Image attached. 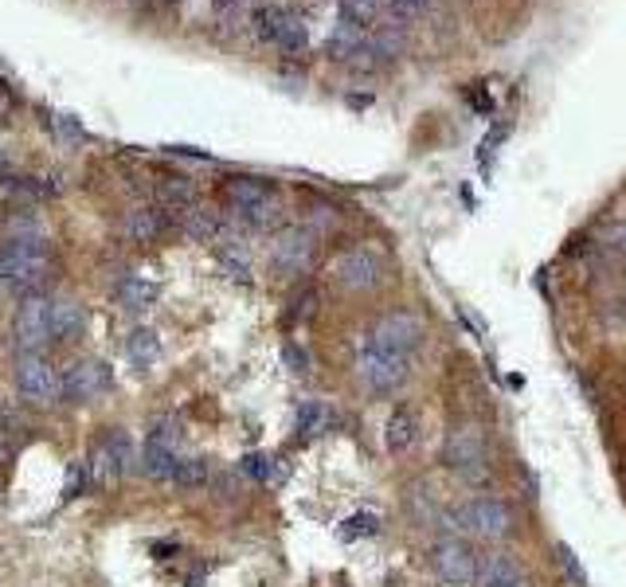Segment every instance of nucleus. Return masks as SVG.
Segmentation results:
<instances>
[{
  "instance_id": "1",
  "label": "nucleus",
  "mask_w": 626,
  "mask_h": 587,
  "mask_svg": "<svg viewBox=\"0 0 626 587\" xmlns=\"http://www.w3.org/2000/svg\"><path fill=\"white\" fill-rule=\"evenodd\" d=\"M220 196H224L227 212L239 227L270 231V227L282 224V196L259 177H227Z\"/></svg>"
},
{
  "instance_id": "2",
  "label": "nucleus",
  "mask_w": 626,
  "mask_h": 587,
  "mask_svg": "<svg viewBox=\"0 0 626 587\" xmlns=\"http://www.w3.org/2000/svg\"><path fill=\"white\" fill-rule=\"evenodd\" d=\"M450 521L454 537H478V541H505L513 529H517V513L497 501V497H470L466 505H458L454 513H443V525Z\"/></svg>"
},
{
  "instance_id": "3",
  "label": "nucleus",
  "mask_w": 626,
  "mask_h": 587,
  "mask_svg": "<svg viewBox=\"0 0 626 587\" xmlns=\"http://www.w3.org/2000/svg\"><path fill=\"white\" fill-rule=\"evenodd\" d=\"M357 376L364 380L368 392L392 396V392H400L403 384H407V376H411V357H403L396 349H384L380 341L364 337L357 349Z\"/></svg>"
},
{
  "instance_id": "4",
  "label": "nucleus",
  "mask_w": 626,
  "mask_h": 587,
  "mask_svg": "<svg viewBox=\"0 0 626 587\" xmlns=\"http://www.w3.org/2000/svg\"><path fill=\"white\" fill-rule=\"evenodd\" d=\"M47 243L40 239H8L0 247V286L4 290H32L36 294V282L47 274Z\"/></svg>"
},
{
  "instance_id": "5",
  "label": "nucleus",
  "mask_w": 626,
  "mask_h": 587,
  "mask_svg": "<svg viewBox=\"0 0 626 587\" xmlns=\"http://www.w3.org/2000/svg\"><path fill=\"white\" fill-rule=\"evenodd\" d=\"M251 28H255V36H259L263 44H270L274 51H282V55H302V51L310 47L306 24H302L294 12L278 8V4L255 8V12H251Z\"/></svg>"
},
{
  "instance_id": "6",
  "label": "nucleus",
  "mask_w": 626,
  "mask_h": 587,
  "mask_svg": "<svg viewBox=\"0 0 626 587\" xmlns=\"http://www.w3.org/2000/svg\"><path fill=\"white\" fill-rule=\"evenodd\" d=\"M329 278L333 286H341L345 294H364V290H376L380 278H384V259L376 247L357 243L349 251H341L333 263H329Z\"/></svg>"
},
{
  "instance_id": "7",
  "label": "nucleus",
  "mask_w": 626,
  "mask_h": 587,
  "mask_svg": "<svg viewBox=\"0 0 626 587\" xmlns=\"http://www.w3.org/2000/svg\"><path fill=\"white\" fill-rule=\"evenodd\" d=\"M443 462L462 478V482H478L486 478V435L478 423H458L447 431V443H443Z\"/></svg>"
},
{
  "instance_id": "8",
  "label": "nucleus",
  "mask_w": 626,
  "mask_h": 587,
  "mask_svg": "<svg viewBox=\"0 0 626 587\" xmlns=\"http://www.w3.org/2000/svg\"><path fill=\"white\" fill-rule=\"evenodd\" d=\"M431 572L447 587H470L482 572V560L466 537H443L431 548Z\"/></svg>"
},
{
  "instance_id": "9",
  "label": "nucleus",
  "mask_w": 626,
  "mask_h": 587,
  "mask_svg": "<svg viewBox=\"0 0 626 587\" xmlns=\"http://www.w3.org/2000/svg\"><path fill=\"white\" fill-rule=\"evenodd\" d=\"M12 380H16V392H20L24 404L47 407L63 396V380H59V372H55L40 353H20Z\"/></svg>"
},
{
  "instance_id": "10",
  "label": "nucleus",
  "mask_w": 626,
  "mask_h": 587,
  "mask_svg": "<svg viewBox=\"0 0 626 587\" xmlns=\"http://www.w3.org/2000/svg\"><path fill=\"white\" fill-rule=\"evenodd\" d=\"M12 337L24 353H40L51 337V298L44 294H28L20 306H16V317H12Z\"/></svg>"
},
{
  "instance_id": "11",
  "label": "nucleus",
  "mask_w": 626,
  "mask_h": 587,
  "mask_svg": "<svg viewBox=\"0 0 626 587\" xmlns=\"http://www.w3.org/2000/svg\"><path fill=\"white\" fill-rule=\"evenodd\" d=\"M313 231L310 227H286L274 243H270V271L278 278H298L310 271L313 263Z\"/></svg>"
},
{
  "instance_id": "12",
  "label": "nucleus",
  "mask_w": 626,
  "mask_h": 587,
  "mask_svg": "<svg viewBox=\"0 0 626 587\" xmlns=\"http://www.w3.org/2000/svg\"><path fill=\"white\" fill-rule=\"evenodd\" d=\"M87 466L94 482H114V478L130 474V470H134V443H130V435L118 431V427L106 431V435L94 443Z\"/></svg>"
},
{
  "instance_id": "13",
  "label": "nucleus",
  "mask_w": 626,
  "mask_h": 587,
  "mask_svg": "<svg viewBox=\"0 0 626 587\" xmlns=\"http://www.w3.org/2000/svg\"><path fill=\"white\" fill-rule=\"evenodd\" d=\"M423 333H427V325H423V317L415 314V310H392V314H384L372 325L368 337L380 341L384 349H396L403 357H411L423 345Z\"/></svg>"
},
{
  "instance_id": "14",
  "label": "nucleus",
  "mask_w": 626,
  "mask_h": 587,
  "mask_svg": "<svg viewBox=\"0 0 626 587\" xmlns=\"http://www.w3.org/2000/svg\"><path fill=\"white\" fill-rule=\"evenodd\" d=\"M177 419H161V423H153V431H149V443H145V451H141V470L149 474V478H157V482H173V474H177Z\"/></svg>"
},
{
  "instance_id": "15",
  "label": "nucleus",
  "mask_w": 626,
  "mask_h": 587,
  "mask_svg": "<svg viewBox=\"0 0 626 587\" xmlns=\"http://www.w3.org/2000/svg\"><path fill=\"white\" fill-rule=\"evenodd\" d=\"M110 384H114V376L102 361H79L63 372V396L75 404H87L94 396L110 392Z\"/></svg>"
},
{
  "instance_id": "16",
  "label": "nucleus",
  "mask_w": 626,
  "mask_h": 587,
  "mask_svg": "<svg viewBox=\"0 0 626 587\" xmlns=\"http://www.w3.org/2000/svg\"><path fill=\"white\" fill-rule=\"evenodd\" d=\"M478 580H482V587H533L529 568L513 552H490V556H482Z\"/></svg>"
},
{
  "instance_id": "17",
  "label": "nucleus",
  "mask_w": 626,
  "mask_h": 587,
  "mask_svg": "<svg viewBox=\"0 0 626 587\" xmlns=\"http://www.w3.org/2000/svg\"><path fill=\"white\" fill-rule=\"evenodd\" d=\"M169 216H165V208L157 204V208H130L126 212V220H122V235L137 243V247H149V243H157L161 239V231H169Z\"/></svg>"
},
{
  "instance_id": "18",
  "label": "nucleus",
  "mask_w": 626,
  "mask_h": 587,
  "mask_svg": "<svg viewBox=\"0 0 626 587\" xmlns=\"http://www.w3.org/2000/svg\"><path fill=\"white\" fill-rule=\"evenodd\" d=\"M419 443V415L411 407H392V415L384 419V447L392 454H407Z\"/></svg>"
},
{
  "instance_id": "19",
  "label": "nucleus",
  "mask_w": 626,
  "mask_h": 587,
  "mask_svg": "<svg viewBox=\"0 0 626 587\" xmlns=\"http://www.w3.org/2000/svg\"><path fill=\"white\" fill-rule=\"evenodd\" d=\"M196 196H200V188H196L192 177H184V173H169V177L157 181V204H161L165 212H184V208H192Z\"/></svg>"
},
{
  "instance_id": "20",
  "label": "nucleus",
  "mask_w": 626,
  "mask_h": 587,
  "mask_svg": "<svg viewBox=\"0 0 626 587\" xmlns=\"http://www.w3.org/2000/svg\"><path fill=\"white\" fill-rule=\"evenodd\" d=\"M83 333V306L71 298H51V337L71 341Z\"/></svg>"
},
{
  "instance_id": "21",
  "label": "nucleus",
  "mask_w": 626,
  "mask_h": 587,
  "mask_svg": "<svg viewBox=\"0 0 626 587\" xmlns=\"http://www.w3.org/2000/svg\"><path fill=\"white\" fill-rule=\"evenodd\" d=\"M114 298H118V306H126V310H149V306L157 302V282H149V278H141V274H126V278L114 286Z\"/></svg>"
},
{
  "instance_id": "22",
  "label": "nucleus",
  "mask_w": 626,
  "mask_h": 587,
  "mask_svg": "<svg viewBox=\"0 0 626 587\" xmlns=\"http://www.w3.org/2000/svg\"><path fill=\"white\" fill-rule=\"evenodd\" d=\"M364 40H368V28H357V24L341 20V24L333 28V36H329V59H337V63H353V55L364 47Z\"/></svg>"
},
{
  "instance_id": "23",
  "label": "nucleus",
  "mask_w": 626,
  "mask_h": 587,
  "mask_svg": "<svg viewBox=\"0 0 626 587\" xmlns=\"http://www.w3.org/2000/svg\"><path fill=\"white\" fill-rule=\"evenodd\" d=\"M333 419H337V415H333V407L325 404V400H306V404H298V411H294V423H298V435H302V439L321 435Z\"/></svg>"
},
{
  "instance_id": "24",
  "label": "nucleus",
  "mask_w": 626,
  "mask_h": 587,
  "mask_svg": "<svg viewBox=\"0 0 626 587\" xmlns=\"http://www.w3.org/2000/svg\"><path fill=\"white\" fill-rule=\"evenodd\" d=\"M126 357L137 364V368H149V364L161 357V337L153 329H134L126 337Z\"/></svg>"
},
{
  "instance_id": "25",
  "label": "nucleus",
  "mask_w": 626,
  "mask_h": 587,
  "mask_svg": "<svg viewBox=\"0 0 626 587\" xmlns=\"http://www.w3.org/2000/svg\"><path fill=\"white\" fill-rule=\"evenodd\" d=\"M220 267H224L235 282H247L251 278V255H247V247L231 235V239H220Z\"/></svg>"
},
{
  "instance_id": "26",
  "label": "nucleus",
  "mask_w": 626,
  "mask_h": 587,
  "mask_svg": "<svg viewBox=\"0 0 626 587\" xmlns=\"http://www.w3.org/2000/svg\"><path fill=\"white\" fill-rule=\"evenodd\" d=\"M47 126H51L55 141H63V149H75V145H83V141H87V130H83L71 114H51V118H47Z\"/></svg>"
},
{
  "instance_id": "27",
  "label": "nucleus",
  "mask_w": 626,
  "mask_h": 587,
  "mask_svg": "<svg viewBox=\"0 0 626 587\" xmlns=\"http://www.w3.org/2000/svg\"><path fill=\"white\" fill-rule=\"evenodd\" d=\"M173 482L184 490H196V486H208V462L204 458H180Z\"/></svg>"
},
{
  "instance_id": "28",
  "label": "nucleus",
  "mask_w": 626,
  "mask_h": 587,
  "mask_svg": "<svg viewBox=\"0 0 626 587\" xmlns=\"http://www.w3.org/2000/svg\"><path fill=\"white\" fill-rule=\"evenodd\" d=\"M599 247L607 255H615V259H626V220H615V224L603 227L599 231Z\"/></svg>"
},
{
  "instance_id": "29",
  "label": "nucleus",
  "mask_w": 626,
  "mask_h": 587,
  "mask_svg": "<svg viewBox=\"0 0 626 587\" xmlns=\"http://www.w3.org/2000/svg\"><path fill=\"white\" fill-rule=\"evenodd\" d=\"M376 533V517L372 513H357L349 521H341V541H357V537H372Z\"/></svg>"
},
{
  "instance_id": "30",
  "label": "nucleus",
  "mask_w": 626,
  "mask_h": 587,
  "mask_svg": "<svg viewBox=\"0 0 626 587\" xmlns=\"http://www.w3.org/2000/svg\"><path fill=\"white\" fill-rule=\"evenodd\" d=\"M560 564H564V572L576 580V587H587V572H583V564L576 560V552H572L568 544H560Z\"/></svg>"
},
{
  "instance_id": "31",
  "label": "nucleus",
  "mask_w": 626,
  "mask_h": 587,
  "mask_svg": "<svg viewBox=\"0 0 626 587\" xmlns=\"http://www.w3.org/2000/svg\"><path fill=\"white\" fill-rule=\"evenodd\" d=\"M282 361H286L290 372H310V357H306V353H302V345H294V341H286V345H282Z\"/></svg>"
},
{
  "instance_id": "32",
  "label": "nucleus",
  "mask_w": 626,
  "mask_h": 587,
  "mask_svg": "<svg viewBox=\"0 0 626 587\" xmlns=\"http://www.w3.org/2000/svg\"><path fill=\"white\" fill-rule=\"evenodd\" d=\"M243 474H247V478L267 482L270 478V458L267 454H247V458H243Z\"/></svg>"
},
{
  "instance_id": "33",
  "label": "nucleus",
  "mask_w": 626,
  "mask_h": 587,
  "mask_svg": "<svg viewBox=\"0 0 626 587\" xmlns=\"http://www.w3.org/2000/svg\"><path fill=\"white\" fill-rule=\"evenodd\" d=\"M431 0H388V8H396L400 16H411V12H419V8H427Z\"/></svg>"
},
{
  "instance_id": "34",
  "label": "nucleus",
  "mask_w": 626,
  "mask_h": 587,
  "mask_svg": "<svg viewBox=\"0 0 626 587\" xmlns=\"http://www.w3.org/2000/svg\"><path fill=\"white\" fill-rule=\"evenodd\" d=\"M216 8H224V12H243V8H251V0H216Z\"/></svg>"
},
{
  "instance_id": "35",
  "label": "nucleus",
  "mask_w": 626,
  "mask_h": 587,
  "mask_svg": "<svg viewBox=\"0 0 626 587\" xmlns=\"http://www.w3.org/2000/svg\"><path fill=\"white\" fill-rule=\"evenodd\" d=\"M8 169V153H4V145H0V173Z\"/></svg>"
}]
</instances>
